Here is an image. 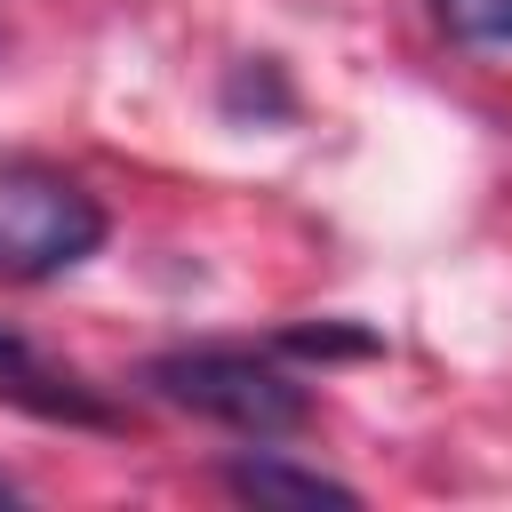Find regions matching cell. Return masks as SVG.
Listing matches in <instances>:
<instances>
[{"label":"cell","mask_w":512,"mask_h":512,"mask_svg":"<svg viewBox=\"0 0 512 512\" xmlns=\"http://www.w3.org/2000/svg\"><path fill=\"white\" fill-rule=\"evenodd\" d=\"M16 496H24V488H16V480H8V472H0V504H16Z\"/></svg>","instance_id":"7"},{"label":"cell","mask_w":512,"mask_h":512,"mask_svg":"<svg viewBox=\"0 0 512 512\" xmlns=\"http://www.w3.org/2000/svg\"><path fill=\"white\" fill-rule=\"evenodd\" d=\"M280 344H288V352H320V360H328V352H376L368 328H288Z\"/></svg>","instance_id":"6"},{"label":"cell","mask_w":512,"mask_h":512,"mask_svg":"<svg viewBox=\"0 0 512 512\" xmlns=\"http://www.w3.org/2000/svg\"><path fill=\"white\" fill-rule=\"evenodd\" d=\"M104 232H112V216L80 176H64L48 160L0 168V280L8 288H40V280L80 272L104 248Z\"/></svg>","instance_id":"2"},{"label":"cell","mask_w":512,"mask_h":512,"mask_svg":"<svg viewBox=\"0 0 512 512\" xmlns=\"http://www.w3.org/2000/svg\"><path fill=\"white\" fill-rule=\"evenodd\" d=\"M0 400L8 408H24V416H40V424H80V432H112L120 424V408L96 392V384H80L72 368H56L24 328H8L0 320Z\"/></svg>","instance_id":"3"},{"label":"cell","mask_w":512,"mask_h":512,"mask_svg":"<svg viewBox=\"0 0 512 512\" xmlns=\"http://www.w3.org/2000/svg\"><path fill=\"white\" fill-rule=\"evenodd\" d=\"M440 24L472 48H512V0H440Z\"/></svg>","instance_id":"5"},{"label":"cell","mask_w":512,"mask_h":512,"mask_svg":"<svg viewBox=\"0 0 512 512\" xmlns=\"http://www.w3.org/2000/svg\"><path fill=\"white\" fill-rule=\"evenodd\" d=\"M224 488L248 496V504H360L352 480H336V472H320V464L264 456V440H256V456H232V464H224Z\"/></svg>","instance_id":"4"},{"label":"cell","mask_w":512,"mask_h":512,"mask_svg":"<svg viewBox=\"0 0 512 512\" xmlns=\"http://www.w3.org/2000/svg\"><path fill=\"white\" fill-rule=\"evenodd\" d=\"M144 384L184 408V416H208L240 440H288L312 424V392L280 368V360H256L240 344H184V352H160L144 360Z\"/></svg>","instance_id":"1"}]
</instances>
